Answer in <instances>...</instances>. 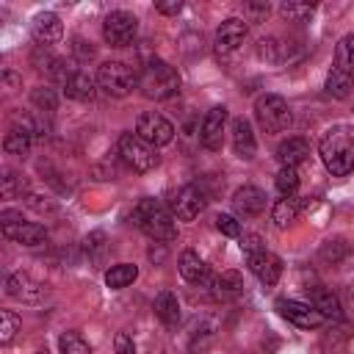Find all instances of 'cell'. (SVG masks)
Here are the masks:
<instances>
[{"label": "cell", "mask_w": 354, "mask_h": 354, "mask_svg": "<svg viewBox=\"0 0 354 354\" xmlns=\"http://www.w3.org/2000/svg\"><path fill=\"white\" fill-rule=\"evenodd\" d=\"M321 260L324 263H329V266H337V263H343L348 254H351V243L346 241V238H329V241H324L321 243Z\"/></svg>", "instance_id": "484cf974"}, {"label": "cell", "mask_w": 354, "mask_h": 354, "mask_svg": "<svg viewBox=\"0 0 354 354\" xmlns=\"http://www.w3.org/2000/svg\"><path fill=\"white\" fill-rule=\"evenodd\" d=\"M299 199L296 196H282V199H277L274 202V207H271V221L277 224V227H288V224H293L296 221V216H299Z\"/></svg>", "instance_id": "cb8c5ba5"}, {"label": "cell", "mask_w": 354, "mask_h": 354, "mask_svg": "<svg viewBox=\"0 0 354 354\" xmlns=\"http://www.w3.org/2000/svg\"><path fill=\"white\" fill-rule=\"evenodd\" d=\"M232 207L238 216L243 218H254L263 213L266 207V194L257 188V185H241L235 194H232Z\"/></svg>", "instance_id": "2e32d148"}, {"label": "cell", "mask_w": 354, "mask_h": 354, "mask_svg": "<svg viewBox=\"0 0 354 354\" xmlns=\"http://www.w3.org/2000/svg\"><path fill=\"white\" fill-rule=\"evenodd\" d=\"M230 133H232V149H235V155L243 158V160H252L254 152H257V141H254V133H252L249 119H243V116L232 119Z\"/></svg>", "instance_id": "ac0fdd59"}, {"label": "cell", "mask_w": 354, "mask_h": 354, "mask_svg": "<svg viewBox=\"0 0 354 354\" xmlns=\"http://www.w3.org/2000/svg\"><path fill=\"white\" fill-rule=\"evenodd\" d=\"M22 188H25L22 177L17 171H6V177H3V196L6 199H14L17 194H22Z\"/></svg>", "instance_id": "d590c367"}, {"label": "cell", "mask_w": 354, "mask_h": 354, "mask_svg": "<svg viewBox=\"0 0 354 354\" xmlns=\"http://www.w3.org/2000/svg\"><path fill=\"white\" fill-rule=\"evenodd\" d=\"M138 33V19L130 11H111L102 22V36L111 47H127Z\"/></svg>", "instance_id": "ba28073f"}, {"label": "cell", "mask_w": 354, "mask_h": 354, "mask_svg": "<svg viewBox=\"0 0 354 354\" xmlns=\"http://www.w3.org/2000/svg\"><path fill=\"white\" fill-rule=\"evenodd\" d=\"M136 277H138V268L133 263H116L105 271V285L119 290V288H127L130 282H136Z\"/></svg>", "instance_id": "d4e9b609"}, {"label": "cell", "mask_w": 354, "mask_h": 354, "mask_svg": "<svg viewBox=\"0 0 354 354\" xmlns=\"http://www.w3.org/2000/svg\"><path fill=\"white\" fill-rule=\"evenodd\" d=\"M119 158L124 160V166L136 174H147L158 166L160 155L158 147H152L149 141H144L138 133H122L119 136Z\"/></svg>", "instance_id": "277c9868"}, {"label": "cell", "mask_w": 354, "mask_h": 354, "mask_svg": "<svg viewBox=\"0 0 354 354\" xmlns=\"http://www.w3.org/2000/svg\"><path fill=\"white\" fill-rule=\"evenodd\" d=\"M155 8H158L160 14H169V17H174V14H180L183 3H180V0H160V3H155Z\"/></svg>", "instance_id": "60d3db41"}, {"label": "cell", "mask_w": 354, "mask_h": 354, "mask_svg": "<svg viewBox=\"0 0 354 354\" xmlns=\"http://www.w3.org/2000/svg\"><path fill=\"white\" fill-rule=\"evenodd\" d=\"M30 33H33V39L39 41V47L58 41V39L64 36L61 17H58V14H53V11H41V14H36V17H33V22H30Z\"/></svg>", "instance_id": "e0dca14e"}, {"label": "cell", "mask_w": 354, "mask_h": 354, "mask_svg": "<svg viewBox=\"0 0 354 354\" xmlns=\"http://www.w3.org/2000/svg\"><path fill=\"white\" fill-rule=\"evenodd\" d=\"M97 86L111 97H124L133 91V86H138V75L124 61H105L97 69Z\"/></svg>", "instance_id": "5b68a950"}, {"label": "cell", "mask_w": 354, "mask_h": 354, "mask_svg": "<svg viewBox=\"0 0 354 354\" xmlns=\"http://www.w3.org/2000/svg\"><path fill=\"white\" fill-rule=\"evenodd\" d=\"M321 160L335 174L343 177L354 169V130L346 124H335L321 138Z\"/></svg>", "instance_id": "6da1fadb"}, {"label": "cell", "mask_w": 354, "mask_h": 354, "mask_svg": "<svg viewBox=\"0 0 354 354\" xmlns=\"http://www.w3.org/2000/svg\"><path fill=\"white\" fill-rule=\"evenodd\" d=\"M310 158V141L307 138H301V136H290V138H285L279 147H277V160L282 163V166H299L301 160H307Z\"/></svg>", "instance_id": "d6986e66"}, {"label": "cell", "mask_w": 354, "mask_h": 354, "mask_svg": "<svg viewBox=\"0 0 354 354\" xmlns=\"http://www.w3.org/2000/svg\"><path fill=\"white\" fill-rule=\"evenodd\" d=\"M310 304H313L326 321H340V318H343V307H340L337 296H335L332 290L321 288V285L310 288Z\"/></svg>", "instance_id": "ffe728a7"}, {"label": "cell", "mask_w": 354, "mask_h": 354, "mask_svg": "<svg viewBox=\"0 0 354 354\" xmlns=\"http://www.w3.org/2000/svg\"><path fill=\"white\" fill-rule=\"evenodd\" d=\"M113 348H116V354H136V343H133V337L127 332H119L113 337Z\"/></svg>", "instance_id": "f35d334b"}, {"label": "cell", "mask_w": 354, "mask_h": 354, "mask_svg": "<svg viewBox=\"0 0 354 354\" xmlns=\"http://www.w3.org/2000/svg\"><path fill=\"white\" fill-rule=\"evenodd\" d=\"M241 249H243L246 254H254V252H263L266 246H263L260 235H241Z\"/></svg>", "instance_id": "ab89813d"}, {"label": "cell", "mask_w": 354, "mask_h": 354, "mask_svg": "<svg viewBox=\"0 0 354 354\" xmlns=\"http://www.w3.org/2000/svg\"><path fill=\"white\" fill-rule=\"evenodd\" d=\"M224 124H227V108L224 105H216L205 113L202 119V127H199V141L205 149L210 152H218L221 144H224Z\"/></svg>", "instance_id": "7c38bea8"}, {"label": "cell", "mask_w": 354, "mask_h": 354, "mask_svg": "<svg viewBox=\"0 0 354 354\" xmlns=\"http://www.w3.org/2000/svg\"><path fill=\"white\" fill-rule=\"evenodd\" d=\"M61 86H64V94H66L69 100H77V102L94 100V80H91L86 72H80V69H75Z\"/></svg>", "instance_id": "44dd1931"}, {"label": "cell", "mask_w": 354, "mask_h": 354, "mask_svg": "<svg viewBox=\"0 0 354 354\" xmlns=\"http://www.w3.org/2000/svg\"><path fill=\"white\" fill-rule=\"evenodd\" d=\"M282 50H285V44H279V39L260 41V58H266L271 64H279L282 61Z\"/></svg>", "instance_id": "836d02e7"}, {"label": "cell", "mask_w": 354, "mask_h": 354, "mask_svg": "<svg viewBox=\"0 0 354 354\" xmlns=\"http://www.w3.org/2000/svg\"><path fill=\"white\" fill-rule=\"evenodd\" d=\"M130 221H133L138 230H144L149 238H155V241L169 243V241L177 238V218H174L171 210H166L158 199H149V196L141 199V202L133 207Z\"/></svg>", "instance_id": "7a4b0ae2"}, {"label": "cell", "mask_w": 354, "mask_h": 354, "mask_svg": "<svg viewBox=\"0 0 354 354\" xmlns=\"http://www.w3.org/2000/svg\"><path fill=\"white\" fill-rule=\"evenodd\" d=\"M152 310H155V315H158L166 326H177V324H180V301H177V296H174L171 290H160V293L155 296Z\"/></svg>", "instance_id": "603a6c76"}, {"label": "cell", "mask_w": 354, "mask_h": 354, "mask_svg": "<svg viewBox=\"0 0 354 354\" xmlns=\"http://www.w3.org/2000/svg\"><path fill=\"white\" fill-rule=\"evenodd\" d=\"M17 329H19V315L11 310H3L0 313V343H11Z\"/></svg>", "instance_id": "d6a6232c"}, {"label": "cell", "mask_w": 354, "mask_h": 354, "mask_svg": "<svg viewBox=\"0 0 354 354\" xmlns=\"http://www.w3.org/2000/svg\"><path fill=\"white\" fill-rule=\"evenodd\" d=\"M277 313L288 321V324H293V326H299V329H315V326H321L326 318L313 307V304H307V301H296V299H277Z\"/></svg>", "instance_id": "30bf717a"}, {"label": "cell", "mask_w": 354, "mask_h": 354, "mask_svg": "<svg viewBox=\"0 0 354 354\" xmlns=\"http://www.w3.org/2000/svg\"><path fill=\"white\" fill-rule=\"evenodd\" d=\"M39 199H41V196L28 194V205H30L33 210H39V213H44V210H47V213H53V210H55V205H53V202H39Z\"/></svg>", "instance_id": "b9f144b4"}, {"label": "cell", "mask_w": 354, "mask_h": 354, "mask_svg": "<svg viewBox=\"0 0 354 354\" xmlns=\"http://www.w3.org/2000/svg\"><path fill=\"white\" fill-rule=\"evenodd\" d=\"M39 354H47V351H39Z\"/></svg>", "instance_id": "ee69618b"}, {"label": "cell", "mask_w": 354, "mask_h": 354, "mask_svg": "<svg viewBox=\"0 0 354 354\" xmlns=\"http://www.w3.org/2000/svg\"><path fill=\"white\" fill-rule=\"evenodd\" d=\"M243 290V277L238 271H221L216 279H213V293L216 296H238Z\"/></svg>", "instance_id": "f1b7e54d"}, {"label": "cell", "mask_w": 354, "mask_h": 354, "mask_svg": "<svg viewBox=\"0 0 354 354\" xmlns=\"http://www.w3.org/2000/svg\"><path fill=\"white\" fill-rule=\"evenodd\" d=\"M246 263H249V271L266 285V288H271V285H277L279 282V277H282V260L274 254V252H254V254H246Z\"/></svg>", "instance_id": "4fadbf2b"}, {"label": "cell", "mask_w": 354, "mask_h": 354, "mask_svg": "<svg viewBox=\"0 0 354 354\" xmlns=\"http://www.w3.org/2000/svg\"><path fill=\"white\" fill-rule=\"evenodd\" d=\"M138 88L149 100H169L180 91V75L169 61L149 58L138 72Z\"/></svg>", "instance_id": "3957f363"}, {"label": "cell", "mask_w": 354, "mask_h": 354, "mask_svg": "<svg viewBox=\"0 0 354 354\" xmlns=\"http://www.w3.org/2000/svg\"><path fill=\"white\" fill-rule=\"evenodd\" d=\"M216 230L227 238H238L241 235V224L235 221V216H227V213H218L216 216Z\"/></svg>", "instance_id": "e575fe53"}, {"label": "cell", "mask_w": 354, "mask_h": 354, "mask_svg": "<svg viewBox=\"0 0 354 354\" xmlns=\"http://www.w3.org/2000/svg\"><path fill=\"white\" fill-rule=\"evenodd\" d=\"M335 69H340V72L354 77V33H348V36H343L337 41V47H335Z\"/></svg>", "instance_id": "83f0119b"}, {"label": "cell", "mask_w": 354, "mask_h": 354, "mask_svg": "<svg viewBox=\"0 0 354 354\" xmlns=\"http://www.w3.org/2000/svg\"><path fill=\"white\" fill-rule=\"evenodd\" d=\"M246 11L252 14V19H260V17H266V14H268V3H249V6H246Z\"/></svg>", "instance_id": "7bdbcfd3"}, {"label": "cell", "mask_w": 354, "mask_h": 354, "mask_svg": "<svg viewBox=\"0 0 354 354\" xmlns=\"http://www.w3.org/2000/svg\"><path fill=\"white\" fill-rule=\"evenodd\" d=\"M136 133H138L144 141H149L152 147H163V144H169V141L174 138V124H171L166 116H160V113H155V111H147V113L138 116Z\"/></svg>", "instance_id": "8fae6325"}, {"label": "cell", "mask_w": 354, "mask_h": 354, "mask_svg": "<svg viewBox=\"0 0 354 354\" xmlns=\"http://www.w3.org/2000/svg\"><path fill=\"white\" fill-rule=\"evenodd\" d=\"M274 185H277V191H279L282 196H293L296 188H299V171H296L293 166H282V169L277 171V177H274Z\"/></svg>", "instance_id": "f546056e"}, {"label": "cell", "mask_w": 354, "mask_h": 354, "mask_svg": "<svg viewBox=\"0 0 354 354\" xmlns=\"http://www.w3.org/2000/svg\"><path fill=\"white\" fill-rule=\"evenodd\" d=\"M6 293H8L11 299L22 301V304H36V301H41L44 288H41V282H36L30 274L17 271V274H11L8 282H6Z\"/></svg>", "instance_id": "5bb4252c"}, {"label": "cell", "mask_w": 354, "mask_h": 354, "mask_svg": "<svg viewBox=\"0 0 354 354\" xmlns=\"http://www.w3.org/2000/svg\"><path fill=\"white\" fill-rule=\"evenodd\" d=\"M205 202H207V199H205V191H202L199 185L188 183V185H183V188H177V191L171 194L169 210H171L174 218H180V221H191V218H196V216L202 213Z\"/></svg>", "instance_id": "9c48e42d"}, {"label": "cell", "mask_w": 354, "mask_h": 354, "mask_svg": "<svg viewBox=\"0 0 354 354\" xmlns=\"http://www.w3.org/2000/svg\"><path fill=\"white\" fill-rule=\"evenodd\" d=\"M351 86H354V77L351 75H346V72H340V69H329V75H326V94L329 97H335V100H346L348 94H351Z\"/></svg>", "instance_id": "4316f807"}, {"label": "cell", "mask_w": 354, "mask_h": 354, "mask_svg": "<svg viewBox=\"0 0 354 354\" xmlns=\"http://www.w3.org/2000/svg\"><path fill=\"white\" fill-rule=\"evenodd\" d=\"M0 224H3V235L8 241L22 243V246H39L47 241V230L36 221H25L19 210H3Z\"/></svg>", "instance_id": "52a82bcc"}, {"label": "cell", "mask_w": 354, "mask_h": 354, "mask_svg": "<svg viewBox=\"0 0 354 354\" xmlns=\"http://www.w3.org/2000/svg\"><path fill=\"white\" fill-rule=\"evenodd\" d=\"M33 102H36L39 108L53 111V108H55V94H53V88H36V91H33Z\"/></svg>", "instance_id": "74e56055"}, {"label": "cell", "mask_w": 354, "mask_h": 354, "mask_svg": "<svg viewBox=\"0 0 354 354\" xmlns=\"http://www.w3.org/2000/svg\"><path fill=\"white\" fill-rule=\"evenodd\" d=\"M102 241H105V235H102V232H91V235L86 238V254H91V257L97 260V257L102 254V249H105V243H102Z\"/></svg>", "instance_id": "8d00e7d4"}, {"label": "cell", "mask_w": 354, "mask_h": 354, "mask_svg": "<svg viewBox=\"0 0 354 354\" xmlns=\"http://www.w3.org/2000/svg\"><path fill=\"white\" fill-rule=\"evenodd\" d=\"M58 348H61V354H91V346L77 332H64L58 337Z\"/></svg>", "instance_id": "1f68e13d"}, {"label": "cell", "mask_w": 354, "mask_h": 354, "mask_svg": "<svg viewBox=\"0 0 354 354\" xmlns=\"http://www.w3.org/2000/svg\"><path fill=\"white\" fill-rule=\"evenodd\" d=\"M315 6L313 3H282L279 6V14L288 19V22H307L313 17Z\"/></svg>", "instance_id": "4dcf8cb0"}, {"label": "cell", "mask_w": 354, "mask_h": 354, "mask_svg": "<svg viewBox=\"0 0 354 354\" xmlns=\"http://www.w3.org/2000/svg\"><path fill=\"white\" fill-rule=\"evenodd\" d=\"M177 268L183 274L185 282H205L207 279V266L202 263V257L194 252V249H185L177 260Z\"/></svg>", "instance_id": "7402d4cb"}, {"label": "cell", "mask_w": 354, "mask_h": 354, "mask_svg": "<svg viewBox=\"0 0 354 354\" xmlns=\"http://www.w3.org/2000/svg\"><path fill=\"white\" fill-rule=\"evenodd\" d=\"M246 33H249L246 19H238V17L224 19V22L218 25V30H216V50H218V53H235V50L243 44Z\"/></svg>", "instance_id": "9a60e30c"}, {"label": "cell", "mask_w": 354, "mask_h": 354, "mask_svg": "<svg viewBox=\"0 0 354 354\" xmlns=\"http://www.w3.org/2000/svg\"><path fill=\"white\" fill-rule=\"evenodd\" d=\"M254 119L263 133H282L290 127V108L279 94H263L254 100Z\"/></svg>", "instance_id": "8992f818"}]
</instances>
